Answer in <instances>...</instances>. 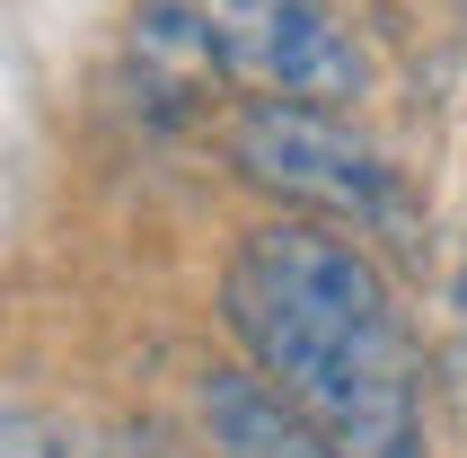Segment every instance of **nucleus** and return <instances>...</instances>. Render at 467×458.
<instances>
[{
	"label": "nucleus",
	"instance_id": "nucleus-1",
	"mask_svg": "<svg viewBox=\"0 0 467 458\" xmlns=\"http://www.w3.org/2000/svg\"><path fill=\"white\" fill-rule=\"evenodd\" d=\"M221 327L344 458H423V370L362 229L283 212L238 238Z\"/></svg>",
	"mask_w": 467,
	"mask_h": 458
},
{
	"label": "nucleus",
	"instance_id": "nucleus-2",
	"mask_svg": "<svg viewBox=\"0 0 467 458\" xmlns=\"http://www.w3.org/2000/svg\"><path fill=\"white\" fill-rule=\"evenodd\" d=\"M132 62L159 79V98H362V45L336 18V0H141Z\"/></svg>",
	"mask_w": 467,
	"mask_h": 458
},
{
	"label": "nucleus",
	"instance_id": "nucleus-3",
	"mask_svg": "<svg viewBox=\"0 0 467 458\" xmlns=\"http://www.w3.org/2000/svg\"><path fill=\"white\" fill-rule=\"evenodd\" d=\"M230 168L283 212L344 229H389L397 221V168L344 124V106L327 98H247L230 115Z\"/></svg>",
	"mask_w": 467,
	"mask_h": 458
},
{
	"label": "nucleus",
	"instance_id": "nucleus-6",
	"mask_svg": "<svg viewBox=\"0 0 467 458\" xmlns=\"http://www.w3.org/2000/svg\"><path fill=\"white\" fill-rule=\"evenodd\" d=\"M459 9H467V0H459Z\"/></svg>",
	"mask_w": 467,
	"mask_h": 458
},
{
	"label": "nucleus",
	"instance_id": "nucleus-5",
	"mask_svg": "<svg viewBox=\"0 0 467 458\" xmlns=\"http://www.w3.org/2000/svg\"><path fill=\"white\" fill-rule=\"evenodd\" d=\"M459 308H467V265H459Z\"/></svg>",
	"mask_w": 467,
	"mask_h": 458
},
{
	"label": "nucleus",
	"instance_id": "nucleus-4",
	"mask_svg": "<svg viewBox=\"0 0 467 458\" xmlns=\"http://www.w3.org/2000/svg\"><path fill=\"white\" fill-rule=\"evenodd\" d=\"M0 458H53L45 414H36V406H9V414H0Z\"/></svg>",
	"mask_w": 467,
	"mask_h": 458
}]
</instances>
